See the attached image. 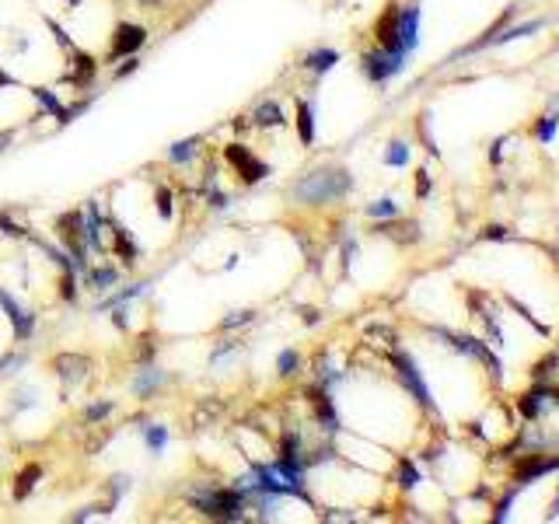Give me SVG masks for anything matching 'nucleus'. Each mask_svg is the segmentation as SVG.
Instances as JSON below:
<instances>
[{"label":"nucleus","mask_w":559,"mask_h":524,"mask_svg":"<svg viewBox=\"0 0 559 524\" xmlns=\"http://www.w3.org/2000/svg\"><path fill=\"white\" fill-rule=\"evenodd\" d=\"M346 189H350L346 172H315V175H308L304 182L294 185V196L304 199V203H332V199L346 196Z\"/></svg>","instance_id":"1"},{"label":"nucleus","mask_w":559,"mask_h":524,"mask_svg":"<svg viewBox=\"0 0 559 524\" xmlns=\"http://www.w3.org/2000/svg\"><path fill=\"white\" fill-rule=\"evenodd\" d=\"M193 503L213 517V521H242L245 517V503L248 496L235 486V490H213V493H193Z\"/></svg>","instance_id":"2"},{"label":"nucleus","mask_w":559,"mask_h":524,"mask_svg":"<svg viewBox=\"0 0 559 524\" xmlns=\"http://www.w3.org/2000/svg\"><path fill=\"white\" fill-rule=\"evenodd\" d=\"M399 70H402V52L381 49V52H367V57H364V74L371 81H388V77H395Z\"/></svg>","instance_id":"3"},{"label":"nucleus","mask_w":559,"mask_h":524,"mask_svg":"<svg viewBox=\"0 0 559 524\" xmlns=\"http://www.w3.org/2000/svg\"><path fill=\"white\" fill-rule=\"evenodd\" d=\"M395 367H399V378H402V385L416 395V402H423L426 409H433V402H430V392H426V385H423V378H420V371H416V363H413V356H406V353H395Z\"/></svg>","instance_id":"4"},{"label":"nucleus","mask_w":559,"mask_h":524,"mask_svg":"<svg viewBox=\"0 0 559 524\" xmlns=\"http://www.w3.org/2000/svg\"><path fill=\"white\" fill-rule=\"evenodd\" d=\"M228 161L242 172V179L252 185V182H259L262 175H266V165L262 161H255V157L248 154V147H242V143H231L228 147Z\"/></svg>","instance_id":"5"},{"label":"nucleus","mask_w":559,"mask_h":524,"mask_svg":"<svg viewBox=\"0 0 559 524\" xmlns=\"http://www.w3.org/2000/svg\"><path fill=\"white\" fill-rule=\"evenodd\" d=\"M420 46V8H406L399 11V49L413 52Z\"/></svg>","instance_id":"6"},{"label":"nucleus","mask_w":559,"mask_h":524,"mask_svg":"<svg viewBox=\"0 0 559 524\" xmlns=\"http://www.w3.org/2000/svg\"><path fill=\"white\" fill-rule=\"evenodd\" d=\"M377 42L388 52H402L399 49V8H388L384 18L377 21ZM402 57H406V52H402Z\"/></svg>","instance_id":"7"},{"label":"nucleus","mask_w":559,"mask_h":524,"mask_svg":"<svg viewBox=\"0 0 559 524\" xmlns=\"http://www.w3.org/2000/svg\"><path fill=\"white\" fill-rule=\"evenodd\" d=\"M144 28L140 25H119L116 28V42H112V57H126V52H137L144 46Z\"/></svg>","instance_id":"8"},{"label":"nucleus","mask_w":559,"mask_h":524,"mask_svg":"<svg viewBox=\"0 0 559 524\" xmlns=\"http://www.w3.org/2000/svg\"><path fill=\"white\" fill-rule=\"evenodd\" d=\"M56 367H60L63 385H77V381L84 378V371H88V360H84V356H70V353H63L60 360H56Z\"/></svg>","instance_id":"9"},{"label":"nucleus","mask_w":559,"mask_h":524,"mask_svg":"<svg viewBox=\"0 0 559 524\" xmlns=\"http://www.w3.org/2000/svg\"><path fill=\"white\" fill-rule=\"evenodd\" d=\"M0 304H4V308H8V314H11V322H14V332H18V336L25 339V336L32 332V314H28L25 308H18V304H14V301H11V297L4 294V290H0Z\"/></svg>","instance_id":"10"},{"label":"nucleus","mask_w":559,"mask_h":524,"mask_svg":"<svg viewBox=\"0 0 559 524\" xmlns=\"http://www.w3.org/2000/svg\"><path fill=\"white\" fill-rule=\"evenodd\" d=\"M552 468H559V458H545V461H538V458H528L521 468H518V483H531V479H538V476H545V472H552Z\"/></svg>","instance_id":"11"},{"label":"nucleus","mask_w":559,"mask_h":524,"mask_svg":"<svg viewBox=\"0 0 559 524\" xmlns=\"http://www.w3.org/2000/svg\"><path fill=\"white\" fill-rule=\"evenodd\" d=\"M297 133H301V143L304 147L315 143V109H311V101H301L297 105Z\"/></svg>","instance_id":"12"},{"label":"nucleus","mask_w":559,"mask_h":524,"mask_svg":"<svg viewBox=\"0 0 559 524\" xmlns=\"http://www.w3.org/2000/svg\"><path fill=\"white\" fill-rule=\"evenodd\" d=\"M157 385H164V374L157 371V367H147V371L144 374H137L133 381H130V388L137 392V395H150Z\"/></svg>","instance_id":"13"},{"label":"nucleus","mask_w":559,"mask_h":524,"mask_svg":"<svg viewBox=\"0 0 559 524\" xmlns=\"http://www.w3.org/2000/svg\"><path fill=\"white\" fill-rule=\"evenodd\" d=\"M304 63H308V70L325 74V70H332L335 63H340V52H335V49H318V52H311V57H308Z\"/></svg>","instance_id":"14"},{"label":"nucleus","mask_w":559,"mask_h":524,"mask_svg":"<svg viewBox=\"0 0 559 524\" xmlns=\"http://www.w3.org/2000/svg\"><path fill=\"white\" fill-rule=\"evenodd\" d=\"M255 123L259 126H280V123H284V112H280L276 101H262L255 109Z\"/></svg>","instance_id":"15"},{"label":"nucleus","mask_w":559,"mask_h":524,"mask_svg":"<svg viewBox=\"0 0 559 524\" xmlns=\"http://www.w3.org/2000/svg\"><path fill=\"white\" fill-rule=\"evenodd\" d=\"M545 388H535V392H528V395H521V412L528 416V419H535L538 412H542V402H545Z\"/></svg>","instance_id":"16"},{"label":"nucleus","mask_w":559,"mask_h":524,"mask_svg":"<svg viewBox=\"0 0 559 524\" xmlns=\"http://www.w3.org/2000/svg\"><path fill=\"white\" fill-rule=\"evenodd\" d=\"M39 476H42V468H39V465H28L21 476H18V483H14V496H28Z\"/></svg>","instance_id":"17"},{"label":"nucleus","mask_w":559,"mask_h":524,"mask_svg":"<svg viewBox=\"0 0 559 524\" xmlns=\"http://www.w3.org/2000/svg\"><path fill=\"white\" fill-rule=\"evenodd\" d=\"M196 143H199V140H182V143H175L172 150H168V161H172V165L193 161V154H196Z\"/></svg>","instance_id":"18"},{"label":"nucleus","mask_w":559,"mask_h":524,"mask_svg":"<svg viewBox=\"0 0 559 524\" xmlns=\"http://www.w3.org/2000/svg\"><path fill=\"white\" fill-rule=\"evenodd\" d=\"M116 248H119V255H123L126 266H133V262H137V245H133V238H126L123 228H116Z\"/></svg>","instance_id":"19"},{"label":"nucleus","mask_w":559,"mask_h":524,"mask_svg":"<svg viewBox=\"0 0 559 524\" xmlns=\"http://www.w3.org/2000/svg\"><path fill=\"white\" fill-rule=\"evenodd\" d=\"M144 437H147V447H150L154 454H161L164 444H168V430L157 427V423H154V427H144Z\"/></svg>","instance_id":"20"},{"label":"nucleus","mask_w":559,"mask_h":524,"mask_svg":"<svg viewBox=\"0 0 559 524\" xmlns=\"http://www.w3.org/2000/svg\"><path fill=\"white\" fill-rule=\"evenodd\" d=\"M395 214H399L395 199H374V203L367 206V217H395Z\"/></svg>","instance_id":"21"},{"label":"nucleus","mask_w":559,"mask_h":524,"mask_svg":"<svg viewBox=\"0 0 559 524\" xmlns=\"http://www.w3.org/2000/svg\"><path fill=\"white\" fill-rule=\"evenodd\" d=\"M384 161H388V165H395V168L409 165V147H406V143H391V147L384 150Z\"/></svg>","instance_id":"22"},{"label":"nucleus","mask_w":559,"mask_h":524,"mask_svg":"<svg viewBox=\"0 0 559 524\" xmlns=\"http://www.w3.org/2000/svg\"><path fill=\"white\" fill-rule=\"evenodd\" d=\"M542 28V21H528V25H521V28H511V32H503V35H496V39H489V42H514V39H521V35H531V32H538Z\"/></svg>","instance_id":"23"},{"label":"nucleus","mask_w":559,"mask_h":524,"mask_svg":"<svg viewBox=\"0 0 559 524\" xmlns=\"http://www.w3.org/2000/svg\"><path fill=\"white\" fill-rule=\"evenodd\" d=\"M416 483H420L416 465H413V461H402V465H399V486H402V490H413Z\"/></svg>","instance_id":"24"},{"label":"nucleus","mask_w":559,"mask_h":524,"mask_svg":"<svg viewBox=\"0 0 559 524\" xmlns=\"http://www.w3.org/2000/svg\"><path fill=\"white\" fill-rule=\"evenodd\" d=\"M556 126H559V119H556V116H542V123L535 126V137L549 143V140L556 137Z\"/></svg>","instance_id":"25"},{"label":"nucleus","mask_w":559,"mask_h":524,"mask_svg":"<svg viewBox=\"0 0 559 524\" xmlns=\"http://www.w3.org/2000/svg\"><path fill=\"white\" fill-rule=\"evenodd\" d=\"M297 353L294 350H284V353H280V360H276V367H280V374H294L297 371Z\"/></svg>","instance_id":"26"},{"label":"nucleus","mask_w":559,"mask_h":524,"mask_svg":"<svg viewBox=\"0 0 559 524\" xmlns=\"http://www.w3.org/2000/svg\"><path fill=\"white\" fill-rule=\"evenodd\" d=\"M91 283H95L98 290H108L112 283H116V270H108V266H105V270H95V273H91Z\"/></svg>","instance_id":"27"},{"label":"nucleus","mask_w":559,"mask_h":524,"mask_svg":"<svg viewBox=\"0 0 559 524\" xmlns=\"http://www.w3.org/2000/svg\"><path fill=\"white\" fill-rule=\"evenodd\" d=\"M252 322V311H231L228 319L220 322V329H238V325H248Z\"/></svg>","instance_id":"28"},{"label":"nucleus","mask_w":559,"mask_h":524,"mask_svg":"<svg viewBox=\"0 0 559 524\" xmlns=\"http://www.w3.org/2000/svg\"><path fill=\"white\" fill-rule=\"evenodd\" d=\"M157 210H161V217H172V192L168 189H157Z\"/></svg>","instance_id":"29"},{"label":"nucleus","mask_w":559,"mask_h":524,"mask_svg":"<svg viewBox=\"0 0 559 524\" xmlns=\"http://www.w3.org/2000/svg\"><path fill=\"white\" fill-rule=\"evenodd\" d=\"M112 412V402H95L91 409H88V419H105Z\"/></svg>","instance_id":"30"},{"label":"nucleus","mask_w":559,"mask_h":524,"mask_svg":"<svg viewBox=\"0 0 559 524\" xmlns=\"http://www.w3.org/2000/svg\"><path fill=\"white\" fill-rule=\"evenodd\" d=\"M416 192H430V179H426V172H420V179H416Z\"/></svg>","instance_id":"31"},{"label":"nucleus","mask_w":559,"mask_h":524,"mask_svg":"<svg viewBox=\"0 0 559 524\" xmlns=\"http://www.w3.org/2000/svg\"><path fill=\"white\" fill-rule=\"evenodd\" d=\"M210 203H213L217 210H224V206H228V196H224V192H210Z\"/></svg>","instance_id":"32"},{"label":"nucleus","mask_w":559,"mask_h":524,"mask_svg":"<svg viewBox=\"0 0 559 524\" xmlns=\"http://www.w3.org/2000/svg\"><path fill=\"white\" fill-rule=\"evenodd\" d=\"M137 67H140V63H137V60H130V63H126V67H123V70H119V77H126V74H133V70H137Z\"/></svg>","instance_id":"33"},{"label":"nucleus","mask_w":559,"mask_h":524,"mask_svg":"<svg viewBox=\"0 0 559 524\" xmlns=\"http://www.w3.org/2000/svg\"><path fill=\"white\" fill-rule=\"evenodd\" d=\"M552 395H556V402H559V388H556V392H552Z\"/></svg>","instance_id":"34"}]
</instances>
